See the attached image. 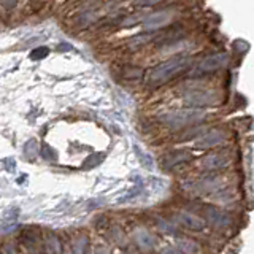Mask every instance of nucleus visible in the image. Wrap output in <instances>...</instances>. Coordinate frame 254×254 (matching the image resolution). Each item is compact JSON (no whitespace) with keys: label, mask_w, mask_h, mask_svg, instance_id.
<instances>
[{"label":"nucleus","mask_w":254,"mask_h":254,"mask_svg":"<svg viewBox=\"0 0 254 254\" xmlns=\"http://www.w3.org/2000/svg\"><path fill=\"white\" fill-rule=\"evenodd\" d=\"M190 65V59L189 58H173L169 59L167 62L161 64V65L154 67L153 70L148 73V83L151 84H162L170 81L172 78H175L181 71H185Z\"/></svg>","instance_id":"obj_1"},{"label":"nucleus","mask_w":254,"mask_h":254,"mask_svg":"<svg viewBox=\"0 0 254 254\" xmlns=\"http://www.w3.org/2000/svg\"><path fill=\"white\" fill-rule=\"evenodd\" d=\"M205 113L202 110H180V111H172V113H165L161 116V121L175 129H186L188 126L197 124L205 119Z\"/></svg>","instance_id":"obj_2"},{"label":"nucleus","mask_w":254,"mask_h":254,"mask_svg":"<svg viewBox=\"0 0 254 254\" xmlns=\"http://www.w3.org/2000/svg\"><path fill=\"white\" fill-rule=\"evenodd\" d=\"M183 100H185L188 107H190L192 110H197L202 107L214 105V103L218 102V95L211 91H206V89H194V91L186 92Z\"/></svg>","instance_id":"obj_3"},{"label":"nucleus","mask_w":254,"mask_h":254,"mask_svg":"<svg viewBox=\"0 0 254 254\" xmlns=\"http://www.w3.org/2000/svg\"><path fill=\"white\" fill-rule=\"evenodd\" d=\"M229 164H230V157L226 153L208 154V156H203L200 161H198L200 170H205V172H218V170L226 169Z\"/></svg>","instance_id":"obj_4"},{"label":"nucleus","mask_w":254,"mask_h":254,"mask_svg":"<svg viewBox=\"0 0 254 254\" xmlns=\"http://www.w3.org/2000/svg\"><path fill=\"white\" fill-rule=\"evenodd\" d=\"M226 138H227V135L222 130H210L197 140L195 146L200 148V149H208V148L218 146V145H221V143H224Z\"/></svg>","instance_id":"obj_5"},{"label":"nucleus","mask_w":254,"mask_h":254,"mask_svg":"<svg viewBox=\"0 0 254 254\" xmlns=\"http://www.w3.org/2000/svg\"><path fill=\"white\" fill-rule=\"evenodd\" d=\"M226 62H227L226 54H214V56H210V58H205L200 64H198L197 70L200 71V73H208V71H214V70L221 68Z\"/></svg>","instance_id":"obj_6"},{"label":"nucleus","mask_w":254,"mask_h":254,"mask_svg":"<svg viewBox=\"0 0 254 254\" xmlns=\"http://www.w3.org/2000/svg\"><path fill=\"white\" fill-rule=\"evenodd\" d=\"M177 221L183 227H186L189 230H195V232H200V230L205 229V221L195 216V214H190V213H178Z\"/></svg>","instance_id":"obj_7"},{"label":"nucleus","mask_w":254,"mask_h":254,"mask_svg":"<svg viewBox=\"0 0 254 254\" xmlns=\"http://www.w3.org/2000/svg\"><path fill=\"white\" fill-rule=\"evenodd\" d=\"M203 213H205L206 221H208L210 224L214 227L221 229V227H226L229 224V218L222 211H219L218 208H214V206H205Z\"/></svg>","instance_id":"obj_8"},{"label":"nucleus","mask_w":254,"mask_h":254,"mask_svg":"<svg viewBox=\"0 0 254 254\" xmlns=\"http://www.w3.org/2000/svg\"><path fill=\"white\" fill-rule=\"evenodd\" d=\"M188 161H190L189 153H186V151H173V153H170L169 156H165L162 159V165L165 167V169H172V167L181 165Z\"/></svg>","instance_id":"obj_9"},{"label":"nucleus","mask_w":254,"mask_h":254,"mask_svg":"<svg viewBox=\"0 0 254 254\" xmlns=\"http://www.w3.org/2000/svg\"><path fill=\"white\" fill-rule=\"evenodd\" d=\"M169 18H170V14L167 11H157L154 14H151L149 18L145 21V27L148 30L159 29V27H162V26H165L167 22H169Z\"/></svg>","instance_id":"obj_10"},{"label":"nucleus","mask_w":254,"mask_h":254,"mask_svg":"<svg viewBox=\"0 0 254 254\" xmlns=\"http://www.w3.org/2000/svg\"><path fill=\"white\" fill-rule=\"evenodd\" d=\"M178 246H180V253L183 254H200V246L192 240H181Z\"/></svg>","instance_id":"obj_11"},{"label":"nucleus","mask_w":254,"mask_h":254,"mask_svg":"<svg viewBox=\"0 0 254 254\" xmlns=\"http://www.w3.org/2000/svg\"><path fill=\"white\" fill-rule=\"evenodd\" d=\"M138 245L141 246V248H151L153 246V238H151V235H148L146 232H141L138 234Z\"/></svg>","instance_id":"obj_12"},{"label":"nucleus","mask_w":254,"mask_h":254,"mask_svg":"<svg viewBox=\"0 0 254 254\" xmlns=\"http://www.w3.org/2000/svg\"><path fill=\"white\" fill-rule=\"evenodd\" d=\"M162 254H181L178 250H175V248H169V250H165Z\"/></svg>","instance_id":"obj_13"}]
</instances>
